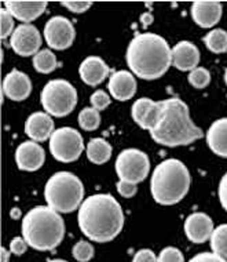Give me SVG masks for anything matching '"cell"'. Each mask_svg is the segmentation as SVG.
Wrapping results in <instances>:
<instances>
[{"label":"cell","instance_id":"cell-12","mask_svg":"<svg viewBox=\"0 0 227 262\" xmlns=\"http://www.w3.org/2000/svg\"><path fill=\"white\" fill-rule=\"evenodd\" d=\"M161 109H163L161 101L155 102L150 98H139L132 105V119L143 130L152 131L159 124L160 116H161Z\"/></svg>","mask_w":227,"mask_h":262},{"label":"cell","instance_id":"cell-35","mask_svg":"<svg viewBox=\"0 0 227 262\" xmlns=\"http://www.w3.org/2000/svg\"><path fill=\"white\" fill-rule=\"evenodd\" d=\"M29 247V244L27 243V240L21 237V236H17V237H14L11 240V243H10V251L14 254V255H22L25 254V251Z\"/></svg>","mask_w":227,"mask_h":262},{"label":"cell","instance_id":"cell-4","mask_svg":"<svg viewBox=\"0 0 227 262\" xmlns=\"http://www.w3.org/2000/svg\"><path fill=\"white\" fill-rule=\"evenodd\" d=\"M65 232L64 218L48 206H36L22 218V237L37 251L54 250L64 240Z\"/></svg>","mask_w":227,"mask_h":262},{"label":"cell","instance_id":"cell-20","mask_svg":"<svg viewBox=\"0 0 227 262\" xmlns=\"http://www.w3.org/2000/svg\"><path fill=\"white\" fill-rule=\"evenodd\" d=\"M110 97L117 101H127L132 98L136 93V80L134 75L128 71H117L109 77Z\"/></svg>","mask_w":227,"mask_h":262},{"label":"cell","instance_id":"cell-10","mask_svg":"<svg viewBox=\"0 0 227 262\" xmlns=\"http://www.w3.org/2000/svg\"><path fill=\"white\" fill-rule=\"evenodd\" d=\"M45 43L53 50H66L74 41L76 31L66 17L55 15L47 21L43 31Z\"/></svg>","mask_w":227,"mask_h":262},{"label":"cell","instance_id":"cell-38","mask_svg":"<svg viewBox=\"0 0 227 262\" xmlns=\"http://www.w3.org/2000/svg\"><path fill=\"white\" fill-rule=\"evenodd\" d=\"M218 198L220 204H222V207L224 208V211L227 212V172L222 177V180L219 182Z\"/></svg>","mask_w":227,"mask_h":262},{"label":"cell","instance_id":"cell-21","mask_svg":"<svg viewBox=\"0 0 227 262\" xmlns=\"http://www.w3.org/2000/svg\"><path fill=\"white\" fill-rule=\"evenodd\" d=\"M79 73H80V77L86 84L95 87L109 76L110 68L100 57L91 55L80 63Z\"/></svg>","mask_w":227,"mask_h":262},{"label":"cell","instance_id":"cell-22","mask_svg":"<svg viewBox=\"0 0 227 262\" xmlns=\"http://www.w3.org/2000/svg\"><path fill=\"white\" fill-rule=\"evenodd\" d=\"M207 144L215 155L227 158V118L218 119L207 133Z\"/></svg>","mask_w":227,"mask_h":262},{"label":"cell","instance_id":"cell-23","mask_svg":"<svg viewBox=\"0 0 227 262\" xmlns=\"http://www.w3.org/2000/svg\"><path fill=\"white\" fill-rule=\"evenodd\" d=\"M87 158L94 164H105L112 158V145L104 138H92L87 144Z\"/></svg>","mask_w":227,"mask_h":262},{"label":"cell","instance_id":"cell-27","mask_svg":"<svg viewBox=\"0 0 227 262\" xmlns=\"http://www.w3.org/2000/svg\"><path fill=\"white\" fill-rule=\"evenodd\" d=\"M100 124L99 111L94 108H84L79 113V126L86 131H95Z\"/></svg>","mask_w":227,"mask_h":262},{"label":"cell","instance_id":"cell-25","mask_svg":"<svg viewBox=\"0 0 227 262\" xmlns=\"http://www.w3.org/2000/svg\"><path fill=\"white\" fill-rule=\"evenodd\" d=\"M33 67L39 73H51L57 68V57L48 49H43L33 57Z\"/></svg>","mask_w":227,"mask_h":262},{"label":"cell","instance_id":"cell-39","mask_svg":"<svg viewBox=\"0 0 227 262\" xmlns=\"http://www.w3.org/2000/svg\"><path fill=\"white\" fill-rule=\"evenodd\" d=\"M141 21H142V24H143V27H149L150 24L153 23V15H152V14H149V13H146V14H143V15H142L141 17Z\"/></svg>","mask_w":227,"mask_h":262},{"label":"cell","instance_id":"cell-8","mask_svg":"<svg viewBox=\"0 0 227 262\" xmlns=\"http://www.w3.org/2000/svg\"><path fill=\"white\" fill-rule=\"evenodd\" d=\"M48 145L53 158L61 163H72L78 160L84 150L82 134L72 127H61L55 130L48 140Z\"/></svg>","mask_w":227,"mask_h":262},{"label":"cell","instance_id":"cell-3","mask_svg":"<svg viewBox=\"0 0 227 262\" xmlns=\"http://www.w3.org/2000/svg\"><path fill=\"white\" fill-rule=\"evenodd\" d=\"M161 116L159 124L150 133V137L157 144L164 146H183L201 140L204 133L190 118V111L181 98L172 97L161 101Z\"/></svg>","mask_w":227,"mask_h":262},{"label":"cell","instance_id":"cell-29","mask_svg":"<svg viewBox=\"0 0 227 262\" xmlns=\"http://www.w3.org/2000/svg\"><path fill=\"white\" fill-rule=\"evenodd\" d=\"M73 258L79 262H88L94 257V247L90 242L87 240H80L73 246L72 250Z\"/></svg>","mask_w":227,"mask_h":262},{"label":"cell","instance_id":"cell-34","mask_svg":"<svg viewBox=\"0 0 227 262\" xmlns=\"http://www.w3.org/2000/svg\"><path fill=\"white\" fill-rule=\"evenodd\" d=\"M136 190H138V188H136L135 184H131V182L127 181H120V180H118L117 192L121 194L123 198H125V199L134 198L136 194Z\"/></svg>","mask_w":227,"mask_h":262},{"label":"cell","instance_id":"cell-11","mask_svg":"<svg viewBox=\"0 0 227 262\" xmlns=\"http://www.w3.org/2000/svg\"><path fill=\"white\" fill-rule=\"evenodd\" d=\"M10 46L21 57H31L40 51L41 35L36 27L32 24H21L15 28V31L11 35Z\"/></svg>","mask_w":227,"mask_h":262},{"label":"cell","instance_id":"cell-6","mask_svg":"<svg viewBox=\"0 0 227 262\" xmlns=\"http://www.w3.org/2000/svg\"><path fill=\"white\" fill-rule=\"evenodd\" d=\"M44 198L48 207L59 214H68L80 208L84 202V186L76 174L55 172L45 184Z\"/></svg>","mask_w":227,"mask_h":262},{"label":"cell","instance_id":"cell-24","mask_svg":"<svg viewBox=\"0 0 227 262\" xmlns=\"http://www.w3.org/2000/svg\"><path fill=\"white\" fill-rule=\"evenodd\" d=\"M204 43L209 51L215 54H223L227 51V32L220 28H215L205 35Z\"/></svg>","mask_w":227,"mask_h":262},{"label":"cell","instance_id":"cell-28","mask_svg":"<svg viewBox=\"0 0 227 262\" xmlns=\"http://www.w3.org/2000/svg\"><path fill=\"white\" fill-rule=\"evenodd\" d=\"M189 83L194 89H205L211 83V73L207 68L197 67L189 73Z\"/></svg>","mask_w":227,"mask_h":262},{"label":"cell","instance_id":"cell-40","mask_svg":"<svg viewBox=\"0 0 227 262\" xmlns=\"http://www.w3.org/2000/svg\"><path fill=\"white\" fill-rule=\"evenodd\" d=\"M0 254H2V262H9L10 254H11V251H7L5 247H2V251H0Z\"/></svg>","mask_w":227,"mask_h":262},{"label":"cell","instance_id":"cell-32","mask_svg":"<svg viewBox=\"0 0 227 262\" xmlns=\"http://www.w3.org/2000/svg\"><path fill=\"white\" fill-rule=\"evenodd\" d=\"M90 101L91 105H92V108L96 109V111H104V109H106L109 106L110 97L106 91L96 90L92 93Z\"/></svg>","mask_w":227,"mask_h":262},{"label":"cell","instance_id":"cell-9","mask_svg":"<svg viewBox=\"0 0 227 262\" xmlns=\"http://www.w3.org/2000/svg\"><path fill=\"white\" fill-rule=\"evenodd\" d=\"M114 168L120 181H127L136 185L143 181L149 174L150 162L145 152L130 148L118 154Z\"/></svg>","mask_w":227,"mask_h":262},{"label":"cell","instance_id":"cell-31","mask_svg":"<svg viewBox=\"0 0 227 262\" xmlns=\"http://www.w3.org/2000/svg\"><path fill=\"white\" fill-rule=\"evenodd\" d=\"M157 262H185V257L176 247H165L160 251Z\"/></svg>","mask_w":227,"mask_h":262},{"label":"cell","instance_id":"cell-13","mask_svg":"<svg viewBox=\"0 0 227 262\" xmlns=\"http://www.w3.org/2000/svg\"><path fill=\"white\" fill-rule=\"evenodd\" d=\"M185 235L191 243H205L211 240L215 226L208 214L205 212H193L185 221Z\"/></svg>","mask_w":227,"mask_h":262},{"label":"cell","instance_id":"cell-41","mask_svg":"<svg viewBox=\"0 0 227 262\" xmlns=\"http://www.w3.org/2000/svg\"><path fill=\"white\" fill-rule=\"evenodd\" d=\"M11 217H13L14 220H18V218H21V211H19L18 208H14L13 211H11Z\"/></svg>","mask_w":227,"mask_h":262},{"label":"cell","instance_id":"cell-37","mask_svg":"<svg viewBox=\"0 0 227 262\" xmlns=\"http://www.w3.org/2000/svg\"><path fill=\"white\" fill-rule=\"evenodd\" d=\"M132 262H157V257L155 253L149 249H142L139 251H136Z\"/></svg>","mask_w":227,"mask_h":262},{"label":"cell","instance_id":"cell-42","mask_svg":"<svg viewBox=\"0 0 227 262\" xmlns=\"http://www.w3.org/2000/svg\"><path fill=\"white\" fill-rule=\"evenodd\" d=\"M47 262H68V261H65V259H59V258H57V259H48Z\"/></svg>","mask_w":227,"mask_h":262},{"label":"cell","instance_id":"cell-7","mask_svg":"<svg viewBox=\"0 0 227 262\" xmlns=\"http://www.w3.org/2000/svg\"><path fill=\"white\" fill-rule=\"evenodd\" d=\"M41 106L50 116H68L78 104V91L64 79L50 80L40 93Z\"/></svg>","mask_w":227,"mask_h":262},{"label":"cell","instance_id":"cell-43","mask_svg":"<svg viewBox=\"0 0 227 262\" xmlns=\"http://www.w3.org/2000/svg\"><path fill=\"white\" fill-rule=\"evenodd\" d=\"M224 83H226V86H227V68L226 71H224Z\"/></svg>","mask_w":227,"mask_h":262},{"label":"cell","instance_id":"cell-36","mask_svg":"<svg viewBox=\"0 0 227 262\" xmlns=\"http://www.w3.org/2000/svg\"><path fill=\"white\" fill-rule=\"evenodd\" d=\"M187 262H227V259L219 257L218 254L212 253V251H207V253L197 254Z\"/></svg>","mask_w":227,"mask_h":262},{"label":"cell","instance_id":"cell-18","mask_svg":"<svg viewBox=\"0 0 227 262\" xmlns=\"http://www.w3.org/2000/svg\"><path fill=\"white\" fill-rule=\"evenodd\" d=\"M222 5L212 0H198L191 6V18L198 27L212 28L222 18Z\"/></svg>","mask_w":227,"mask_h":262},{"label":"cell","instance_id":"cell-2","mask_svg":"<svg viewBox=\"0 0 227 262\" xmlns=\"http://www.w3.org/2000/svg\"><path fill=\"white\" fill-rule=\"evenodd\" d=\"M125 59L132 75L145 80H155L172 65V49L164 37L146 32L136 35L130 41Z\"/></svg>","mask_w":227,"mask_h":262},{"label":"cell","instance_id":"cell-33","mask_svg":"<svg viewBox=\"0 0 227 262\" xmlns=\"http://www.w3.org/2000/svg\"><path fill=\"white\" fill-rule=\"evenodd\" d=\"M62 6L65 9H68L69 11H72V13L80 14L90 9L92 6V2H87V0H65V2H62Z\"/></svg>","mask_w":227,"mask_h":262},{"label":"cell","instance_id":"cell-19","mask_svg":"<svg viewBox=\"0 0 227 262\" xmlns=\"http://www.w3.org/2000/svg\"><path fill=\"white\" fill-rule=\"evenodd\" d=\"M200 62V50L194 43L182 40L172 47V65L182 72L190 73Z\"/></svg>","mask_w":227,"mask_h":262},{"label":"cell","instance_id":"cell-14","mask_svg":"<svg viewBox=\"0 0 227 262\" xmlns=\"http://www.w3.org/2000/svg\"><path fill=\"white\" fill-rule=\"evenodd\" d=\"M44 149L35 141H25L15 149V163L22 171H37L44 164Z\"/></svg>","mask_w":227,"mask_h":262},{"label":"cell","instance_id":"cell-30","mask_svg":"<svg viewBox=\"0 0 227 262\" xmlns=\"http://www.w3.org/2000/svg\"><path fill=\"white\" fill-rule=\"evenodd\" d=\"M14 17L9 13V10L3 7L0 10V35L2 39L11 36L14 33Z\"/></svg>","mask_w":227,"mask_h":262},{"label":"cell","instance_id":"cell-16","mask_svg":"<svg viewBox=\"0 0 227 262\" xmlns=\"http://www.w3.org/2000/svg\"><path fill=\"white\" fill-rule=\"evenodd\" d=\"M47 2L41 0H7L6 9L14 17L23 24H31L37 19L47 9Z\"/></svg>","mask_w":227,"mask_h":262},{"label":"cell","instance_id":"cell-17","mask_svg":"<svg viewBox=\"0 0 227 262\" xmlns=\"http://www.w3.org/2000/svg\"><path fill=\"white\" fill-rule=\"evenodd\" d=\"M54 131V120L47 112L32 113L25 122V134L35 142L50 140Z\"/></svg>","mask_w":227,"mask_h":262},{"label":"cell","instance_id":"cell-15","mask_svg":"<svg viewBox=\"0 0 227 262\" xmlns=\"http://www.w3.org/2000/svg\"><path fill=\"white\" fill-rule=\"evenodd\" d=\"M3 94L13 101H23L32 93V81L27 73L13 69L3 79Z\"/></svg>","mask_w":227,"mask_h":262},{"label":"cell","instance_id":"cell-26","mask_svg":"<svg viewBox=\"0 0 227 262\" xmlns=\"http://www.w3.org/2000/svg\"><path fill=\"white\" fill-rule=\"evenodd\" d=\"M211 249L212 253L227 259V224H222L215 228L211 236Z\"/></svg>","mask_w":227,"mask_h":262},{"label":"cell","instance_id":"cell-5","mask_svg":"<svg viewBox=\"0 0 227 262\" xmlns=\"http://www.w3.org/2000/svg\"><path fill=\"white\" fill-rule=\"evenodd\" d=\"M190 172L178 159H167L155 168L150 180L153 199L163 206L179 203L190 189Z\"/></svg>","mask_w":227,"mask_h":262},{"label":"cell","instance_id":"cell-1","mask_svg":"<svg viewBox=\"0 0 227 262\" xmlns=\"http://www.w3.org/2000/svg\"><path fill=\"white\" fill-rule=\"evenodd\" d=\"M79 228L87 239L106 243L117 237L124 226V212L112 194H91L79 208Z\"/></svg>","mask_w":227,"mask_h":262}]
</instances>
